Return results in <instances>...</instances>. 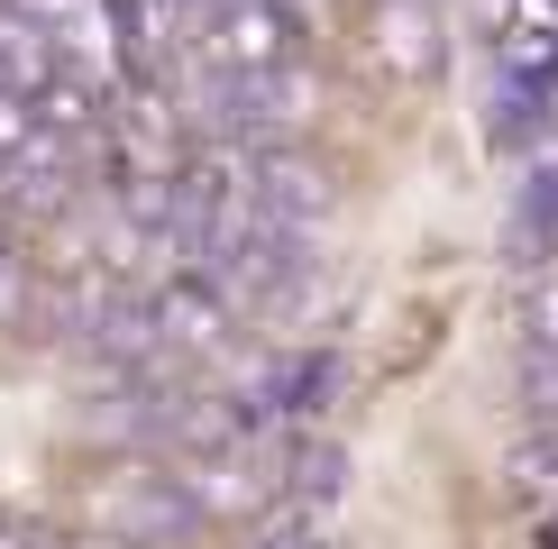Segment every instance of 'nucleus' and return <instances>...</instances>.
<instances>
[{"mask_svg":"<svg viewBox=\"0 0 558 549\" xmlns=\"http://www.w3.org/2000/svg\"><path fill=\"white\" fill-rule=\"evenodd\" d=\"M257 549H330V540H302V532H284V540H257Z\"/></svg>","mask_w":558,"mask_h":549,"instance_id":"obj_1","label":"nucleus"}]
</instances>
